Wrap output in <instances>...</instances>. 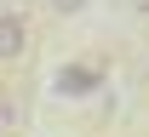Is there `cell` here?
<instances>
[{
    "mask_svg": "<svg viewBox=\"0 0 149 137\" xmlns=\"http://www.w3.org/2000/svg\"><path fill=\"white\" fill-rule=\"evenodd\" d=\"M0 137H6V126H0Z\"/></svg>",
    "mask_w": 149,
    "mask_h": 137,
    "instance_id": "cell-5",
    "label": "cell"
},
{
    "mask_svg": "<svg viewBox=\"0 0 149 137\" xmlns=\"http://www.w3.org/2000/svg\"><path fill=\"white\" fill-rule=\"evenodd\" d=\"M132 6H138V17H149V0H132Z\"/></svg>",
    "mask_w": 149,
    "mask_h": 137,
    "instance_id": "cell-4",
    "label": "cell"
},
{
    "mask_svg": "<svg viewBox=\"0 0 149 137\" xmlns=\"http://www.w3.org/2000/svg\"><path fill=\"white\" fill-rule=\"evenodd\" d=\"M29 52V23L17 12H0V63H17Z\"/></svg>",
    "mask_w": 149,
    "mask_h": 137,
    "instance_id": "cell-2",
    "label": "cell"
},
{
    "mask_svg": "<svg viewBox=\"0 0 149 137\" xmlns=\"http://www.w3.org/2000/svg\"><path fill=\"white\" fill-rule=\"evenodd\" d=\"M46 6H52L57 17H74V12H86V0H46Z\"/></svg>",
    "mask_w": 149,
    "mask_h": 137,
    "instance_id": "cell-3",
    "label": "cell"
},
{
    "mask_svg": "<svg viewBox=\"0 0 149 137\" xmlns=\"http://www.w3.org/2000/svg\"><path fill=\"white\" fill-rule=\"evenodd\" d=\"M97 86H103V69H97V63H69V69H57V97H92Z\"/></svg>",
    "mask_w": 149,
    "mask_h": 137,
    "instance_id": "cell-1",
    "label": "cell"
}]
</instances>
